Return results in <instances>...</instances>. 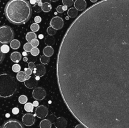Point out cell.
<instances>
[{
  "mask_svg": "<svg viewBox=\"0 0 129 128\" xmlns=\"http://www.w3.org/2000/svg\"><path fill=\"white\" fill-rule=\"evenodd\" d=\"M34 21H35V22L36 23H39L41 22V21H42L41 17L39 16H35V18H34Z\"/></svg>",
  "mask_w": 129,
  "mask_h": 128,
  "instance_id": "obj_38",
  "label": "cell"
},
{
  "mask_svg": "<svg viewBox=\"0 0 129 128\" xmlns=\"http://www.w3.org/2000/svg\"><path fill=\"white\" fill-rule=\"evenodd\" d=\"M43 53H44V55L50 57V56H52L53 54H54V50L52 46H46L43 50Z\"/></svg>",
  "mask_w": 129,
  "mask_h": 128,
  "instance_id": "obj_17",
  "label": "cell"
},
{
  "mask_svg": "<svg viewBox=\"0 0 129 128\" xmlns=\"http://www.w3.org/2000/svg\"><path fill=\"white\" fill-rule=\"evenodd\" d=\"M25 87L28 89H34L37 87L38 84V81L35 79V77L33 76L30 77V79L24 82Z\"/></svg>",
  "mask_w": 129,
  "mask_h": 128,
  "instance_id": "obj_12",
  "label": "cell"
},
{
  "mask_svg": "<svg viewBox=\"0 0 129 128\" xmlns=\"http://www.w3.org/2000/svg\"><path fill=\"white\" fill-rule=\"evenodd\" d=\"M25 72L26 75L30 76V75H31V74H32L33 71L31 69H30V68H25Z\"/></svg>",
  "mask_w": 129,
  "mask_h": 128,
  "instance_id": "obj_35",
  "label": "cell"
},
{
  "mask_svg": "<svg viewBox=\"0 0 129 128\" xmlns=\"http://www.w3.org/2000/svg\"><path fill=\"white\" fill-rule=\"evenodd\" d=\"M90 1L92 3H96L98 0H90Z\"/></svg>",
  "mask_w": 129,
  "mask_h": 128,
  "instance_id": "obj_49",
  "label": "cell"
},
{
  "mask_svg": "<svg viewBox=\"0 0 129 128\" xmlns=\"http://www.w3.org/2000/svg\"><path fill=\"white\" fill-rule=\"evenodd\" d=\"M50 25L55 30H60L63 28L64 25V20L60 16H55L52 18L50 22Z\"/></svg>",
  "mask_w": 129,
  "mask_h": 128,
  "instance_id": "obj_6",
  "label": "cell"
},
{
  "mask_svg": "<svg viewBox=\"0 0 129 128\" xmlns=\"http://www.w3.org/2000/svg\"><path fill=\"white\" fill-rule=\"evenodd\" d=\"M21 70V67L19 64H14L12 66V70L14 72H19Z\"/></svg>",
  "mask_w": 129,
  "mask_h": 128,
  "instance_id": "obj_31",
  "label": "cell"
},
{
  "mask_svg": "<svg viewBox=\"0 0 129 128\" xmlns=\"http://www.w3.org/2000/svg\"><path fill=\"white\" fill-rule=\"evenodd\" d=\"M30 29H31V30L33 32H37L40 29V26H39V25L38 23H34L31 24V26H30Z\"/></svg>",
  "mask_w": 129,
  "mask_h": 128,
  "instance_id": "obj_27",
  "label": "cell"
},
{
  "mask_svg": "<svg viewBox=\"0 0 129 128\" xmlns=\"http://www.w3.org/2000/svg\"><path fill=\"white\" fill-rule=\"evenodd\" d=\"M49 113L47 107L45 105H39L35 109V115L38 118L44 119L46 117Z\"/></svg>",
  "mask_w": 129,
  "mask_h": 128,
  "instance_id": "obj_9",
  "label": "cell"
},
{
  "mask_svg": "<svg viewBox=\"0 0 129 128\" xmlns=\"http://www.w3.org/2000/svg\"><path fill=\"white\" fill-rule=\"evenodd\" d=\"M42 0H36V2L37 3H39L42 2Z\"/></svg>",
  "mask_w": 129,
  "mask_h": 128,
  "instance_id": "obj_51",
  "label": "cell"
},
{
  "mask_svg": "<svg viewBox=\"0 0 129 128\" xmlns=\"http://www.w3.org/2000/svg\"><path fill=\"white\" fill-rule=\"evenodd\" d=\"M16 90L17 83L14 77L8 74H0V97H10Z\"/></svg>",
  "mask_w": 129,
  "mask_h": 128,
  "instance_id": "obj_3",
  "label": "cell"
},
{
  "mask_svg": "<svg viewBox=\"0 0 129 128\" xmlns=\"http://www.w3.org/2000/svg\"><path fill=\"white\" fill-rule=\"evenodd\" d=\"M52 122L49 119H43L40 122V128H51Z\"/></svg>",
  "mask_w": 129,
  "mask_h": 128,
  "instance_id": "obj_16",
  "label": "cell"
},
{
  "mask_svg": "<svg viewBox=\"0 0 129 128\" xmlns=\"http://www.w3.org/2000/svg\"><path fill=\"white\" fill-rule=\"evenodd\" d=\"M20 41L19 40L13 39L12 41L10 42V47L13 50H17L20 47Z\"/></svg>",
  "mask_w": 129,
  "mask_h": 128,
  "instance_id": "obj_20",
  "label": "cell"
},
{
  "mask_svg": "<svg viewBox=\"0 0 129 128\" xmlns=\"http://www.w3.org/2000/svg\"><path fill=\"white\" fill-rule=\"evenodd\" d=\"M34 105L33 104L30 102H28L26 104H25V106H24V109L26 110V112H32L33 109H34Z\"/></svg>",
  "mask_w": 129,
  "mask_h": 128,
  "instance_id": "obj_24",
  "label": "cell"
},
{
  "mask_svg": "<svg viewBox=\"0 0 129 128\" xmlns=\"http://www.w3.org/2000/svg\"><path fill=\"white\" fill-rule=\"evenodd\" d=\"M47 95L46 91L42 87H35L32 92L33 97L36 100H42L45 98Z\"/></svg>",
  "mask_w": 129,
  "mask_h": 128,
  "instance_id": "obj_5",
  "label": "cell"
},
{
  "mask_svg": "<svg viewBox=\"0 0 129 128\" xmlns=\"http://www.w3.org/2000/svg\"><path fill=\"white\" fill-rule=\"evenodd\" d=\"M1 45H0V63L2 62L3 60V59L5 58V54H4L2 51H1Z\"/></svg>",
  "mask_w": 129,
  "mask_h": 128,
  "instance_id": "obj_36",
  "label": "cell"
},
{
  "mask_svg": "<svg viewBox=\"0 0 129 128\" xmlns=\"http://www.w3.org/2000/svg\"><path fill=\"white\" fill-rule=\"evenodd\" d=\"M59 0H51V1H52V2H56V1H58Z\"/></svg>",
  "mask_w": 129,
  "mask_h": 128,
  "instance_id": "obj_52",
  "label": "cell"
},
{
  "mask_svg": "<svg viewBox=\"0 0 129 128\" xmlns=\"http://www.w3.org/2000/svg\"><path fill=\"white\" fill-rule=\"evenodd\" d=\"M35 79H36V80L38 81V80H40V77H39V76H35Z\"/></svg>",
  "mask_w": 129,
  "mask_h": 128,
  "instance_id": "obj_48",
  "label": "cell"
},
{
  "mask_svg": "<svg viewBox=\"0 0 129 128\" xmlns=\"http://www.w3.org/2000/svg\"><path fill=\"white\" fill-rule=\"evenodd\" d=\"M74 7L78 11H84L86 8L87 3L85 0H76L74 3Z\"/></svg>",
  "mask_w": 129,
  "mask_h": 128,
  "instance_id": "obj_13",
  "label": "cell"
},
{
  "mask_svg": "<svg viewBox=\"0 0 129 128\" xmlns=\"http://www.w3.org/2000/svg\"><path fill=\"white\" fill-rule=\"evenodd\" d=\"M22 122L26 126H31L34 125L35 122V118L34 115L30 113H27L23 115L22 117Z\"/></svg>",
  "mask_w": 129,
  "mask_h": 128,
  "instance_id": "obj_8",
  "label": "cell"
},
{
  "mask_svg": "<svg viewBox=\"0 0 129 128\" xmlns=\"http://www.w3.org/2000/svg\"><path fill=\"white\" fill-rule=\"evenodd\" d=\"M35 67V65L34 62H31H31L28 63V68H30V69H31V70H33Z\"/></svg>",
  "mask_w": 129,
  "mask_h": 128,
  "instance_id": "obj_40",
  "label": "cell"
},
{
  "mask_svg": "<svg viewBox=\"0 0 129 128\" xmlns=\"http://www.w3.org/2000/svg\"><path fill=\"white\" fill-rule=\"evenodd\" d=\"M69 17H66V20H69Z\"/></svg>",
  "mask_w": 129,
  "mask_h": 128,
  "instance_id": "obj_53",
  "label": "cell"
},
{
  "mask_svg": "<svg viewBox=\"0 0 129 128\" xmlns=\"http://www.w3.org/2000/svg\"><path fill=\"white\" fill-rule=\"evenodd\" d=\"M37 35L35 34V32H28L26 35V40H27L28 42H31V40H34V39H37Z\"/></svg>",
  "mask_w": 129,
  "mask_h": 128,
  "instance_id": "obj_21",
  "label": "cell"
},
{
  "mask_svg": "<svg viewBox=\"0 0 129 128\" xmlns=\"http://www.w3.org/2000/svg\"><path fill=\"white\" fill-rule=\"evenodd\" d=\"M44 41H45V43L46 44L47 46H52L54 43H55V38H54L53 36L49 35V36L45 37Z\"/></svg>",
  "mask_w": 129,
  "mask_h": 128,
  "instance_id": "obj_18",
  "label": "cell"
},
{
  "mask_svg": "<svg viewBox=\"0 0 129 128\" xmlns=\"http://www.w3.org/2000/svg\"><path fill=\"white\" fill-rule=\"evenodd\" d=\"M32 104H33V105H34V107H37L39 106V102L37 101V100H35V101H34V102L32 103Z\"/></svg>",
  "mask_w": 129,
  "mask_h": 128,
  "instance_id": "obj_42",
  "label": "cell"
},
{
  "mask_svg": "<svg viewBox=\"0 0 129 128\" xmlns=\"http://www.w3.org/2000/svg\"><path fill=\"white\" fill-rule=\"evenodd\" d=\"M78 10L75 8H71L68 11V15L69 17L74 18L78 16Z\"/></svg>",
  "mask_w": 129,
  "mask_h": 128,
  "instance_id": "obj_19",
  "label": "cell"
},
{
  "mask_svg": "<svg viewBox=\"0 0 129 128\" xmlns=\"http://www.w3.org/2000/svg\"><path fill=\"white\" fill-rule=\"evenodd\" d=\"M18 101L21 104H26L28 101V97L25 95H20L18 98Z\"/></svg>",
  "mask_w": 129,
  "mask_h": 128,
  "instance_id": "obj_25",
  "label": "cell"
},
{
  "mask_svg": "<svg viewBox=\"0 0 129 128\" xmlns=\"http://www.w3.org/2000/svg\"><path fill=\"white\" fill-rule=\"evenodd\" d=\"M57 30L54 29V28L52 27L51 26H49L47 29V32L49 34V35H51V36H54L55 33H56Z\"/></svg>",
  "mask_w": 129,
  "mask_h": 128,
  "instance_id": "obj_28",
  "label": "cell"
},
{
  "mask_svg": "<svg viewBox=\"0 0 129 128\" xmlns=\"http://www.w3.org/2000/svg\"><path fill=\"white\" fill-rule=\"evenodd\" d=\"M36 0H30V3L31 4V5H35L36 4Z\"/></svg>",
  "mask_w": 129,
  "mask_h": 128,
  "instance_id": "obj_43",
  "label": "cell"
},
{
  "mask_svg": "<svg viewBox=\"0 0 129 128\" xmlns=\"http://www.w3.org/2000/svg\"><path fill=\"white\" fill-rule=\"evenodd\" d=\"M42 11L44 12L48 13L51 11L52 5L49 3H44L42 6Z\"/></svg>",
  "mask_w": 129,
  "mask_h": 128,
  "instance_id": "obj_22",
  "label": "cell"
},
{
  "mask_svg": "<svg viewBox=\"0 0 129 128\" xmlns=\"http://www.w3.org/2000/svg\"><path fill=\"white\" fill-rule=\"evenodd\" d=\"M57 11L59 13H62L64 12V10H63L62 6V5H59V6L57 7Z\"/></svg>",
  "mask_w": 129,
  "mask_h": 128,
  "instance_id": "obj_37",
  "label": "cell"
},
{
  "mask_svg": "<svg viewBox=\"0 0 129 128\" xmlns=\"http://www.w3.org/2000/svg\"><path fill=\"white\" fill-rule=\"evenodd\" d=\"M34 74H35V76L42 77L46 73V69L45 67L42 64H38L35 66L34 69Z\"/></svg>",
  "mask_w": 129,
  "mask_h": 128,
  "instance_id": "obj_10",
  "label": "cell"
},
{
  "mask_svg": "<svg viewBox=\"0 0 129 128\" xmlns=\"http://www.w3.org/2000/svg\"><path fill=\"white\" fill-rule=\"evenodd\" d=\"M30 79V76L26 75L25 72L20 71L16 74V79L19 82H25V80Z\"/></svg>",
  "mask_w": 129,
  "mask_h": 128,
  "instance_id": "obj_15",
  "label": "cell"
},
{
  "mask_svg": "<svg viewBox=\"0 0 129 128\" xmlns=\"http://www.w3.org/2000/svg\"><path fill=\"white\" fill-rule=\"evenodd\" d=\"M40 60L42 63L44 64V65H47V64L49 63V61H50V58H49V56H46L45 55H43L40 56Z\"/></svg>",
  "mask_w": 129,
  "mask_h": 128,
  "instance_id": "obj_23",
  "label": "cell"
},
{
  "mask_svg": "<svg viewBox=\"0 0 129 128\" xmlns=\"http://www.w3.org/2000/svg\"><path fill=\"white\" fill-rule=\"evenodd\" d=\"M15 35L13 29L7 25L0 26V43L8 44L11 42Z\"/></svg>",
  "mask_w": 129,
  "mask_h": 128,
  "instance_id": "obj_4",
  "label": "cell"
},
{
  "mask_svg": "<svg viewBox=\"0 0 129 128\" xmlns=\"http://www.w3.org/2000/svg\"><path fill=\"white\" fill-rule=\"evenodd\" d=\"M28 60V58H27V57H24V58H23V61H26Z\"/></svg>",
  "mask_w": 129,
  "mask_h": 128,
  "instance_id": "obj_50",
  "label": "cell"
},
{
  "mask_svg": "<svg viewBox=\"0 0 129 128\" xmlns=\"http://www.w3.org/2000/svg\"><path fill=\"white\" fill-rule=\"evenodd\" d=\"M39 39H42L43 38H44V35L40 34V35L39 36Z\"/></svg>",
  "mask_w": 129,
  "mask_h": 128,
  "instance_id": "obj_47",
  "label": "cell"
},
{
  "mask_svg": "<svg viewBox=\"0 0 129 128\" xmlns=\"http://www.w3.org/2000/svg\"><path fill=\"white\" fill-rule=\"evenodd\" d=\"M11 61L15 63H18L21 60V54L18 51H14L10 55Z\"/></svg>",
  "mask_w": 129,
  "mask_h": 128,
  "instance_id": "obj_14",
  "label": "cell"
},
{
  "mask_svg": "<svg viewBox=\"0 0 129 128\" xmlns=\"http://www.w3.org/2000/svg\"><path fill=\"white\" fill-rule=\"evenodd\" d=\"M33 46L31 45V44L30 43V42H28V43H26L23 46V49L24 50H25V51H26V52H30L31 50V49L33 48Z\"/></svg>",
  "mask_w": 129,
  "mask_h": 128,
  "instance_id": "obj_26",
  "label": "cell"
},
{
  "mask_svg": "<svg viewBox=\"0 0 129 128\" xmlns=\"http://www.w3.org/2000/svg\"><path fill=\"white\" fill-rule=\"evenodd\" d=\"M12 112L13 114H15V115H16L19 113V109L18 107H15L12 109Z\"/></svg>",
  "mask_w": 129,
  "mask_h": 128,
  "instance_id": "obj_39",
  "label": "cell"
},
{
  "mask_svg": "<svg viewBox=\"0 0 129 128\" xmlns=\"http://www.w3.org/2000/svg\"><path fill=\"white\" fill-rule=\"evenodd\" d=\"M22 55H23V56H27V52L26 51H23V52L22 53Z\"/></svg>",
  "mask_w": 129,
  "mask_h": 128,
  "instance_id": "obj_46",
  "label": "cell"
},
{
  "mask_svg": "<svg viewBox=\"0 0 129 128\" xmlns=\"http://www.w3.org/2000/svg\"><path fill=\"white\" fill-rule=\"evenodd\" d=\"M1 51H2L4 54H5L10 51V47H9L6 44H4L3 45L1 46Z\"/></svg>",
  "mask_w": 129,
  "mask_h": 128,
  "instance_id": "obj_29",
  "label": "cell"
},
{
  "mask_svg": "<svg viewBox=\"0 0 129 128\" xmlns=\"http://www.w3.org/2000/svg\"><path fill=\"white\" fill-rule=\"evenodd\" d=\"M42 3H50V2L51 1V0H42Z\"/></svg>",
  "mask_w": 129,
  "mask_h": 128,
  "instance_id": "obj_44",
  "label": "cell"
},
{
  "mask_svg": "<svg viewBox=\"0 0 129 128\" xmlns=\"http://www.w3.org/2000/svg\"><path fill=\"white\" fill-rule=\"evenodd\" d=\"M5 14L11 23L23 25L31 18L32 8L27 0H10L5 6Z\"/></svg>",
  "mask_w": 129,
  "mask_h": 128,
  "instance_id": "obj_2",
  "label": "cell"
},
{
  "mask_svg": "<svg viewBox=\"0 0 129 128\" xmlns=\"http://www.w3.org/2000/svg\"><path fill=\"white\" fill-rule=\"evenodd\" d=\"M56 74L66 105L86 128H129V0H102L73 21Z\"/></svg>",
  "mask_w": 129,
  "mask_h": 128,
  "instance_id": "obj_1",
  "label": "cell"
},
{
  "mask_svg": "<svg viewBox=\"0 0 129 128\" xmlns=\"http://www.w3.org/2000/svg\"><path fill=\"white\" fill-rule=\"evenodd\" d=\"M30 43L31 44L33 47H37V46L39 45V41L37 40V39H34V40H31Z\"/></svg>",
  "mask_w": 129,
  "mask_h": 128,
  "instance_id": "obj_34",
  "label": "cell"
},
{
  "mask_svg": "<svg viewBox=\"0 0 129 128\" xmlns=\"http://www.w3.org/2000/svg\"><path fill=\"white\" fill-rule=\"evenodd\" d=\"M74 128H86V127L84 126L83 124H78L77 125H76V127Z\"/></svg>",
  "mask_w": 129,
  "mask_h": 128,
  "instance_id": "obj_41",
  "label": "cell"
},
{
  "mask_svg": "<svg viewBox=\"0 0 129 128\" xmlns=\"http://www.w3.org/2000/svg\"><path fill=\"white\" fill-rule=\"evenodd\" d=\"M30 53H31L33 56H37V55H39V53H40V50L37 47H34L31 49Z\"/></svg>",
  "mask_w": 129,
  "mask_h": 128,
  "instance_id": "obj_30",
  "label": "cell"
},
{
  "mask_svg": "<svg viewBox=\"0 0 129 128\" xmlns=\"http://www.w3.org/2000/svg\"><path fill=\"white\" fill-rule=\"evenodd\" d=\"M62 4L64 6H71L74 4V1L73 0H62Z\"/></svg>",
  "mask_w": 129,
  "mask_h": 128,
  "instance_id": "obj_32",
  "label": "cell"
},
{
  "mask_svg": "<svg viewBox=\"0 0 129 128\" xmlns=\"http://www.w3.org/2000/svg\"><path fill=\"white\" fill-rule=\"evenodd\" d=\"M34 8V11L37 13H40L42 11V6H40V5H39V4L38 3L35 4V5L34 6V8Z\"/></svg>",
  "mask_w": 129,
  "mask_h": 128,
  "instance_id": "obj_33",
  "label": "cell"
},
{
  "mask_svg": "<svg viewBox=\"0 0 129 128\" xmlns=\"http://www.w3.org/2000/svg\"><path fill=\"white\" fill-rule=\"evenodd\" d=\"M62 8H63V10H64V11H66L67 10V9H68V6H62Z\"/></svg>",
  "mask_w": 129,
  "mask_h": 128,
  "instance_id": "obj_45",
  "label": "cell"
},
{
  "mask_svg": "<svg viewBox=\"0 0 129 128\" xmlns=\"http://www.w3.org/2000/svg\"><path fill=\"white\" fill-rule=\"evenodd\" d=\"M54 124L55 128H66L68 125V121L63 117H59L55 119Z\"/></svg>",
  "mask_w": 129,
  "mask_h": 128,
  "instance_id": "obj_11",
  "label": "cell"
},
{
  "mask_svg": "<svg viewBox=\"0 0 129 128\" xmlns=\"http://www.w3.org/2000/svg\"><path fill=\"white\" fill-rule=\"evenodd\" d=\"M1 128H24L23 125L16 119H10L5 122Z\"/></svg>",
  "mask_w": 129,
  "mask_h": 128,
  "instance_id": "obj_7",
  "label": "cell"
}]
</instances>
